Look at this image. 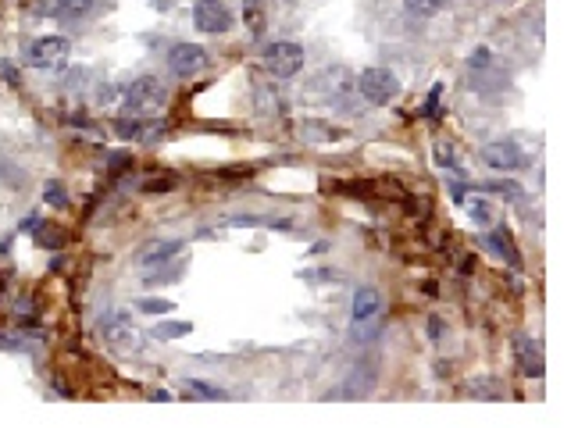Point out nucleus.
<instances>
[{
	"instance_id": "obj_1",
	"label": "nucleus",
	"mask_w": 578,
	"mask_h": 428,
	"mask_svg": "<svg viewBox=\"0 0 578 428\" xmlns=\"http://www.w3.org/2000/svg\"><path fill=\"white\" fill-rule=\"evenodd\" d=\"M72 54V40L68 36H40L33 43H25V64L40 68V71H61Z\"/></svg>"
},
{
	"instance_id": "obj_2",
	"label": "nucleus",
	"mask_w": 578,
	"mask_h": 428,
	"mask_svg": "<svg viewBox=\"0 0 578 428\" xmlns=\"http://www.w3.org/2000/svg\"><path fill=\"white\" fill-rule=\"evenodd\" d=\"M357 93H361L371 108H386L390 100H397L400 79H397L393 71H386V68H368V71L357 75Z\"/></svg>"
},
{
	"instance_id": "obj_3",
	"label": "nucleus",
	"mask_w": 578,
	"mask_h": 428,
	"mask_svg": "<svg viewBox=\"0 0 578 428\" xmlns=\"http://www.w3.org/2000/svg\"><path fill=\"white\" fill-rule=\"evenodd\" d=\"M303 47L293 40H279L265 51V71H272L275 79H296L303 71Z\"/></svg>"
},
{
	"instance_id": "obj_4",
	"label": "nucleus",
	"mask_w": 578,
	"mask_h": 428,
	"mask_svg": "<svg viewBox=\"0 0 578 428\" xmlns=\"http://www.w3.org/2000/svg\"><path fill=\"white\" fill-rule=\"evenodd\" d=\"M169 100V90H165V82L161 79H154V75H140L129 90H125V104H129V111H158L161 104Z\"/></svg>"
},
{
	"instance_id": "obj_5",
	"label": "nucleus",
	"mask_w": 578,
	"mask_h": 428,
	"mask_svg": "<svg viewBox=\"0 0 578 428\" xmlns=\"http://www.w3.org/2000/svg\"><path fill=\"white\" fill-rule=\"evenodd\" d=\"M193 25L207 36H222L232 29V14L226 0H197L193 4Z\"/></svg>"
},
{
	"instance_id": "obj_6",
	"label": "nucleus",
	"mask_w": 578,
	"mask_h": 428,
	"mask_svg": "<svg viewBox=\"0 0 578 428\" xmlns=\"http://www.w3.org/2000/svg\"><path fill=\"white\" fill-rule=\"evenodd\" d=\"M482 161H486L489 168H496V172H521V168L528 165L525 150H521L518 143H511V139L486 143V147H482Z\"/></svg>"
},
{
	"instance_id": "obj_7",
	"label": "nucleus",
	"mask_w": 578,
	"mask_h": 428,
	"mask_svg": "<svg viewBox=\"0 0 578 428\" xmlns=\"http://www.w3.org/2000/svg\"><path fill=\"white\" fill-rule=\"evenodd\" d=\"M97 328H101V339L108 343V347H129L132 339H136V325H132V318H129V310H104L101 314V321H97Z\"/></svg>"
},
{
	"instance_id": "obj_8",
	"label": "nucleus",
	"mask_w": 578,
	"mask_h": 428,
	"mask_svg": "<svg viewBox=\"0 0 578 428\" xmlns=\"http://www.w3.org/2000/svg\"><path fill=\"white\" fill-rule=\"evenodd\" d=\"M169 68H172L178 79H189V75H200L207 68V54L197 47V43H175L169 51Z\"/></svg>"
},
{
	"instance_id": "obj_9",
	"label": "nucleus",
	"mask_w": 578,
	"mask_h": 428,
	"mask_svg": "<svg viewBox=\"0 0 578 428\" xmlns=\"http://www.w3.org/2000/svg\"><path fill=\"white\" fill-rule=\"evenodd\" d=\"M182 250H186L182 240H154V243H147L136 253V264H140V268H161V264H169L172 257H178Z\"/></svg>"
},
{
	"instance_id": "obj_10",
	"label": "nucleus",
	"mask_w": 578,
	"mask_h": 428,
	"mask_svg": "<svg viewBox=\"0 0 578 428\" xmlns=\"http://www.w3.org/2000/svg\"><path fill=\"white\" fill-rule=\"evenodd\" d=\"M511 350H515V357H518L521 371H525L528 378H543V357H539V347H535L532 339H525V336H515V339H511Z\"/></svg>"
},
{
	"instance_id": "obj_11",
	"label": "nucleus",
	"mask_w": 578,
	"mask_h": 428,
	"mask_svg": "<svg viewBox=\"0 0 578 428\" xmlns=\"http://www.w3.org/2000/svg\"><path fill=\"white\" fill-rule=\"evenodd\" d=\"M43 11L51 18H64V22H75V18H86L93 11V0H43Z\"/></svg>"
},
{
	"instance_id": "obj_12",
	"label": "nucleus",
	"mask_w": 578,
	"mask_h": 428,
	"mask_svg": "<svg viewBox=\"0 0 578 428\" xmlns=\"http://www.w3.org/2000/svg\"><path fill=\"white\" fill-rule=\"evenodd\" d=\"M379 310H382V297H379V290L361 286V290L353 293V321H357V325H361V321H371Z\"/></svg>"
},
{
	"instance_id": "obj_13",
	"label": "nucleus",
	"mask_w": 578,
	"mask_h": 428,
	"mask_svg": "<svg viewBox=\"0 0 578 428\" xmlns=\"http://www.w3.org/2000/svg\"><path fill=\"white\" fill-rule=\"evenodd\" d=\"M464 207H467V214H471V222L475 225H493V218H496V207L489 204V200H482V196H475V200H461Z\"/></svg>"
},
{
	"instance_id": "obj_14",
	"label": "nucleus",
	"mask_w": 578,
	"mask_h": 428,
	"mask_svg": "<svg viewBox=\"0 0 578 428\" xmlns=\"http://www.w3.org/2000/svg\"><path fill=\"white\" fill-rule=\"evenodd\" d=\"M489 250L496 253V257H504L507 264H515V268H521V257H518V250L511 246V240H507V233H489Z\"/></svg>"
},
{
	"instance_id": "obj_15",
	"label": "nucleus",
	"mask_w": 578,
	"mask_h": 428,
	"mask_svg": "<svg viewBox=\"0 0 578 428\" xmlns=\"http://www.w3.org/2000/svg\"><path fill=\"white\" fill-rule=\"evenodd\" d=\"M496 385H500V382H493V378H489V382L478 378V382H471L464 393H467L471 400H504V389H496Z\"/></svg>"
},
{
	"instance_id": "obj_16",
	"label": "nucleus",
	"mask_w": 578,
	"mask_h": 428,
	"mask_svg": "<svg viewBox=\"0 0 578 428\" xmlns=\"http://www.w3.org/2000/svg\"><path fill=\"white\" fill-rule=\"evenodd\" d=\"M450 0H404V11L414 18H429V14H439Z\"/></svg>"
},
{
	"instance_id": "obj_17",
	"label": "nucleus",
	"mask_w": 578,
	"mask_h": 428,
	"mask_svg": "<svg viewBox=\"0 0 578 428\" xmlns=\"http://www.w3.org/2000/svg\"><path fill=\"white\" fill-rule=\"evenodd\" d=\"M182 385H186V393H189V396H200V400H226V393H222V389H215L211 382H197V378H186Z\"/></svg>"
},
{
	"instance_id": "obj_18",
	"label": "nucleus",
	"mask_w": 578,
	"mask_h": 428,
	"mask_svg": "<svg viewBox=\"0 0 578 428\" xmlns=\"http://www.w3.org/2000/svg\"><path fill=\"white\" fill-rule=\"evenodd\" d=\"M189 332H193L189 321H161V325L154 328L158 339H182V336H189Z\"/></svg>"
},
{
	"instance_id": "obj_19",
	"label": "nucleus",
	"mask_w": 578,
	"mask_h": 428,
	"mask_svg": "<svg viewBox=\"0 0 578 428\" xmlns=\"http://www.w3.org/2000/svg\"><path fill=\"white\" fill-rule=\"evenodd\" d=\"M43 200H47L51 207H68V189H64V183L51 179V183L43 185Z\"/></svg>"
},
{
	"instance_id": "obj_20",
	"label": "nucleus",
	"mask_w": 578,
	"mask_h": 428,
	"mask_svg": "<svg viewBox=\"0 0 578 428\" xmlns=\"http://www.w3.org/2000/svg\"><path fill=\"white\" fill-rule=\"evenodd\" d=\"M36 243L47 246V250H58V246L64 243V233H61V229H51V225H43V222H40V229H36Z\"/></svg>"
},
{
	"instance_id": "obj_21",
	"label": "nucleus",
	"mask_w": 578,
	"mask_h": 428,
	"mask_svg": "<svg viewBox=\"0 0 578 428\" xmlns=\"http://www.w3.org/2000/svg\"><path fill=\"white\" fill-rule=\"evenodd\" d=\"M136 307H140L143 314H165V310H172V300H158V297H147V300H136Z\"/></svg>"
},
{
	"instance_id": "obj_22",
	"label": "nucleus",
	"mask_w": 578,
	"mask_h": 428,
	"mask_svg": "<svg viewBox=\"0 0 578 428\" xmlns=\"http://www.w3.org/2000/svg\"><path fill=\"white\" fill-rule=\"evenodd\" d=\"M436 161L443 168H454V147L450 143H436Z\"/></svg>"
},
{
	"instance_id": "obj_23",
	"label": "nucleus",
	"mask_w": 578,
	"mask_h": 428,
	"mask_svg": "<svg viewBox=\"0 0 578 428\" xmlns=\"http://www.w3.org/2000/svg\"><path fill=\"white\" fill-rule=\"evenodd\" d=\"M136 128H140V122H129V119H121V122H115V136H118V139H136Z\"/></svg>"
},
{
	"instance_id": "obj_24",
	"label": "nucleus",
	"mask_w": 578,
	"mask_h": 428,
	"mask_svg": "<svg viewBox=\"0 0 578 428\" xmlns=\"http://www.w3.org/2000/svg\"><path fill=\"white\" fill-rule=\"evenodd\" d=\"M147 193H169V189H175V179H154V183L143 185Z\"/></svg>"
},
{
	"instance_id": "obj_25",
	"label": "nucleus",
	"mask_w": 578,
	"mask_h": 428,
	"mask_svg": "<svg viewBox=\"0 0 578 428\" xmlns=\"http://www.w3.org/2000/svg\"><path fill=\"white\" fill-rule=\"evenodd\" d=\"M489 64V51H475L471 54V68H486Z\"/></svg>"
},
{
	"instance_id": "obj_26",
	"label": "nucleus",
	"mask_w": 578,
	"mask_h": 428,
	"mask_svg": "<svg viewBox=\"0 0 578 428\" xmlns=\"http://www.w3.org/2000/svg\"><path fill=\"white\" fill-rule=\"evenodd\" d=\"M429 336H432V339L443 336V321H439V318H429Z\"/></svg>"
},
{
	"instance_id": "obj_27",
	"label": "nucleus",
	"mask_w": 578,
	"mask_h": 428,
	"mask_svg": "<svg viewBox=\"0 0 578 428\" xmlns=\"http://www.w3.org/2000/svg\"><path fill=\"white\" fill-rule=\"evenodd\" d=\"M129 165V154H115V161H111V172H121Z\"/></svg>"
},
{
	"instance_id": "obj_28",
	"label": "nucleus",
	"mask_w": 578,
	"mask_h": 428,
	"mask_svg": "<svg viewBox=\"0 0 578 428\" xmlns=\"http://www.w3.org/2000/svg\"><path fill=\"white\" fill-rule=\"evenodd\" d=\"M22 229H25V233H36V229H40V218H25Z\"/></svg>"
},
{
	"instance_id": "obj_29",
	"label": "nucleus",
	"mask_w": 578,
	"mask_h": 428,
	"mask_svg": "<svg viewBox=\"0 0 578 428\" xmlns=\"http://www.w3.org/2000/svg\"><path fill=\"white\" fill-rule=\"evenodd\" d=\"M257 4H261V0H243V11H246L250 22H254V7H257Z\"/></svg>"
}]
</instances>
